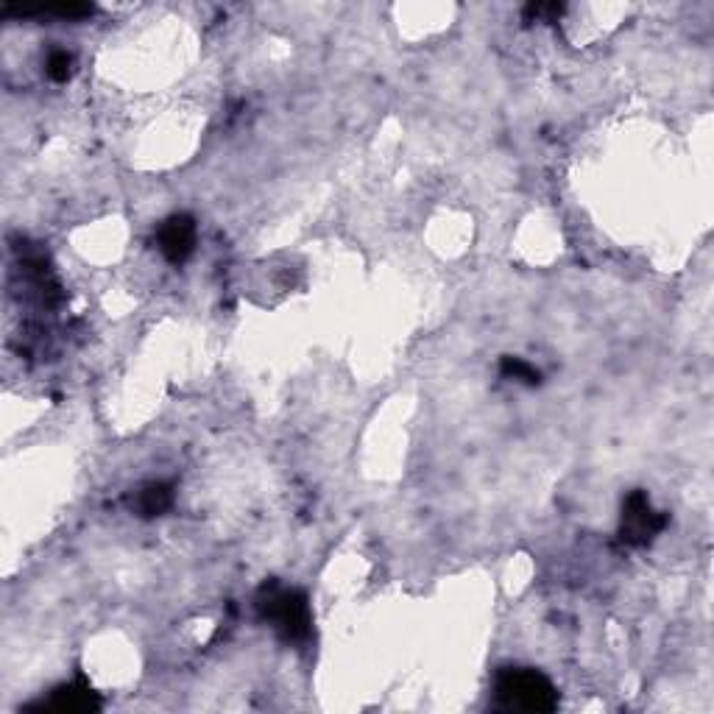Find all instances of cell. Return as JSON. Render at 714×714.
I'll use <instances>...</instances> for the list:
<instances>
[{
	"mask_svg": "<svg viewBox=\"0 0 714 714\" xmlns=\"http://www.w3.org/2000/svg\"><path fill=\"white\" fill-rule=\"evenodd\" d=\"M494 695L503 709L516 712H553L558 706V692L550 678L530 667H508L497 675Z\"/></svg>",
	"mask_w": 714,
	"mask_h": 714,
	"instance_id": "1",
	"label": "cell"
},
{
	"mask_svg": "<svg viewBox=\"0 0 714 714\" xmlns=\"http://www.w3.org/2000/svg\"><path fill=\"white\" fill-rule=\"evenodd\" d=\"M268 595L260 597V611L263 617L279 634L285 636L288 642H305L310 636V606H307V597L296 589H265Z\"/></svg>",
	"mask_w": 714,
	"mask_h": 714,
	"instance_id": "2",
	"label": "cell"
},
{
	"mask_svg": "<svg viewBox=\"0 0 714 714\" xmlns=\"http://www.w3.org/2000/svg\"><path fill=\"white\" fill-rule=\"evenodd\" d=\"M664 514L653 511L650 500L642 491H634L622 505V539L628 544H648L664 528Z\"/></svg>",
	"mask_w": 714,
	"mask_h": 714,
	"instance_id": "3",
	"label": "cell"
},
{
	"mask_svg": "<svg viewBox=\"0 0 714 714\" xmlns=\"http://www.w3.org/2000/svg\"><path fill=\"white\" fill-rule=\"evenodd\" d=\"M159 252L165 254L168 263H185L196 249V224L190 215H171L157 232Z\"/></svg>",
	"mask_w": 714,
	"mask_h": 714,
	"instance_id": "4",
	"label": "cell"
},
{
	"mask_svg": "<svg viewBox=\"0 0 714 714\" xmlns=\"http://www.w3.org/2000/svg\"><path fill=\"white\" fill-rule=\"evenodd\" d=\"M48 706H51V709H59V712H87V709H95L98 701H95L93 689L90 687L67 684V687L53 692V701L48 703Z\"/></svg>",
	"mask_w": 714,
	"mask_h": 714,
	"instance_id": "5",
	"label": "cell"
},
{
	"mask_svg": "<svg viewBox=\"0 0 714 714\" xmlns=\"http://www.w3.org/2000/svg\"><path fill=\"white\" fill-rule=\"evenodd\" d=\"M173 505V489L168 483H151L137 497V511L143 516L165 514Z\"/></svg>",
	"mask_w": 714,
	"mask_h": 714,
	"instance_id": "6",
	"label": "cell"
},
{
	"mask_svg": "<svg viewBox=\"0 0 714 714\" xmlns=\"http://www.w3.org/2000/svg\"><path fill=\"white\" fill-rule=\"evenodd\" d=\"M503 374L505 377H511V380H519V383H528V385L539 383V371L533 369L530 363H525V360H519V357H505Z\"/></svg>",
	"mask_w": 714,
	"mask_h": 714,
	"instance_id": "7",
	"label": "cell"
},
{
	"mask_svg": "<svg viewBox=\"0 0 714 714\" xmlns=\"http://www.w3.org/2000/svg\"><path fill=\"white\" fill-rule=\"evenodd\" d=\"M45 73L53 81H67L73 73V56L67 51H53L45 62Z\"/></svg>",
	"mask_w": 714,
	"mask_h": 714,
	"instance_id": "8",
	"label": "cell"
}]
</instances>
